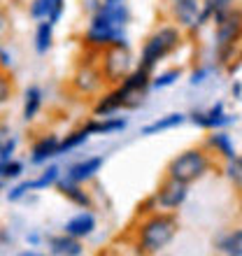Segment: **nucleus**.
Segmentation results:
<instances>
[{
  "label": "nucleus",
  "instance_id": "nucleus-1",
  "mask_svg": "<svg viewBox=\"0 0 242 256\" xmlns=\"http://www.w3.org/2000/svg\"><path fill=\"white\" fill-rule=\"evenodd\" d=\"M180 222L172 212H149L138 226V240L135 247L140 254H158L175 240Z\"/></svg>",
  "mask_w": 242,
  "mask_h": 256
},
{
  "label": "nucleus",
  "instance_id": "nucleus-2",
  "mask_svg": "<svg viewBox=\"0 0 242 256\" xmlns=\"http://www.w3.org/2000/svg\"><path fill=\"white\" fill-rule=\"evenodd\" d=\"M180 44H182V28L180 26H172V24L158 26L154 33L144 40V44H142L140 68H144V70L152 72L163 58H168L175 49H180Z\"/></svg>",
  "mask_w": 242,
  "mask_h": 256
},
{
  "label": "nucleus",
  "instance_id": "nucleus-3",
  "mask_svg": "<svg viewBox=\"0 0 242 256\" xmlns=\"http://www.w3.org/2000/svg\"><path fill=\"white\" fill-rule=\"evenodd\" d=\"M242 38V10H228L226 14L214 19V47L219 63H228L236 44Z\"/></svg>",
  "mask_w": 242,
  "mask_h": 256
},
{
  "label": "nucleus",
  "instance_id": "nucleus-4",
  "mask_svg": "<svg viewBox=\"0 0 242 256\" xmlns=\"http://www.w3.org/2000/svg\"><path fill=\"white\" fill-rule=\"evenodd\" d=\"M210 166L212 161L202 149H186L168 163V177H175L184 184H194L208 172Z\"/></svg>",
  "mask_w": 242,
  "mask_h": 256
},
{
  "label": "nucleus",
  "instance_id": "nucleus-5",
  "mask_svg": "<svg viewBox=\"0 0 242 256\" xmlns=\"http://www.w3.org/2000/svg\"><path fill=\"white\" fill-rule=\"evenodd\" d=\"M100 70L105 82L119 84L130 70H133V56L130 47H108L100 52Z\"/></svg>",
  "mask_w": 242,
  "mask_h": 256
},
{
  "label": "nucleus",
  "instance_id": "nucleus-6",
  "mask_svg": "<svg viewBox=\"0 0 242 256\" xmlns=\"http://www.w3.org/2000/svg\"><path fill=\"white\" fill-rule=\"evenodd\" d=\"M149 86H152V72L140 66L135 68V70H130V72L116 84V88L121 91L124 100H126V110H133V108H138V105H142Z\"/></svg>",
  "mask_w": 242,
  "mask_h": 256
},
{
  "label": "nucleus",
  "instance_id": "nucleus-7",
  "mask_svg": "<svg viewBox=\"0 0 242 256\" xmlns=\"http://www.w3.org/2000/svg\"><path fill=\"white\" fill-rule=\"evenodd\" d=\"M70 84L80 96H96L105 84L100 61H82L80 68L74 70Z\"/></svg>",
  "mask_w": 242,
  "mask_h": 256
},
{
  "label": "nucleus",
  "instance_id": "nucleus-8",
  "mask_svg": "<svg viewBox=\"0 0 242 256\" xmlns=\"http://www.w3.org/2000/svg\"><path fill=\"white\" fill-rule=\"evenodd\" d=\"M188 196V184L180 182L175 177H166L161 184H158V189H156L154 198H156V205L166 212H175L177 208L184 205Z\"/></svg>",
  "mask_w": 242,
  "mask_h": 256
},
{
  "label": "nucleus",
  "instance_id": "nucleus-9",
  "mask_svg": "<svg viewBox=\"0 0 242 256\" xmlns=\"http://www.w3.org/2000/svg\"><path fill=\"white\" fill-rule=\"evenodd\" d=\"M172 7L175 24L188 33H196L202 26V0H180Z\"/></svg>",
  "mask_w": 242,
  "mask_h": 256
},
{
  "label": "nucleus",
  "instance_id": "nucleus-10",
  "mask_svg": "<svg viewBox=\"0 0 242 256\" xmlns=\"http://www.w3.org/2000/svg\"><path fill=\"white\" fill-rule=\"evenodd\" d=\"M94 14L100 16L105 24H110L116 30H124V33H126V26L130 24V10H128L126 0L124 2H108V0H102L100 7Z\"/></svg>",
  "mask_w": 242,
  "mask_h": 256
},
{
  "label": "nucleus",
  "instance_id": "nucleus-11",
  "mask_svg": "<svg viewBox=\"0 0 242 256\" xmlns=\"http://www.w3.org/2000/svg\"><path fill=\"white\" fill-rule=\"evenodd\" d=\"M102 166H105V158H102V156H88V158H84V161L74 163V166L68 168L66 180L77 182V184H86L100 172Z\"/></svg>",
  "mask_w": 242,
  "mask_h": 256
},
{
  "label": "nucleus",
  "instance_id": "nucleus-12",
  "mask_svg": "<svg viewBox=\"0 0 242 256\" xmlns=\"http://www.w3.org/2000/svg\"><path fill=\"white\" fill-rule=\"evenodd\" d=\"M191 122L200 128H210V130H216V128H224L228 124L236 122V116H230L224 112V105L216 102L214 108H210L208 112H194L191 114Z\"/></svg>",
  "mask_w": 242,
  "mask_h": 256
},
{
  "label": "nucleus",
  "instance_id": "nucleus-13",
  "mask_svg": "<svg viewBox=\"0 0 242 256\" xmlns=\"http://www.w3.org/2000/svg\"><path fill=\"white\" fill-rule=\"evenodd\" d=\"M63 10H66V0H30V7H28V12H30L33 19L38 21L47 19L54 26L63 16Z\"/></svg>",
  "mask_w": 242,
  "mask_h": 256
},
{
  "label": "nucleus",
  "instance_id": "nucleus-14",
  "mask_svg": "<svg viewBox=\"0 0 242 256\" xmlns=\"http://www.w3.org/2000/svg\"><path fill=\"white\" fill-rule=\"evenodd\" d=\"M58 135L49 133V135H42L40 140L33 144V149H30V161L35 163V166H40V163H47L49 158H54V156H58Z\"/></svg>",
  "mask_w": 242,
  "mask_h": 256
},
{
  "label": "nucleus",
  "instance_id": "nucleus-15",
  "mask_svg": "<svg viewBox=\"0 0 242 256\" xmlns=\"http://www.w3.org/2000/svg\"><path fill=\"white\" fill-rule=\"evenodd\" d=\"M63 233H68V236L72 238H88L91 233L96 230V216L88 212V210H84V212H80V214H74L70 222H66V226H63Z\"/></svg>",
  "mask_w": 242,
  "mask_h": 256
},
{
  "label": "nucleus",
  "instance_id": "nucleus-16",
  "mask_svg": "<svg viewBox=\"0 0 242 256\" xmlns=\"http://www.w3.org/2000/svg\"><path fill=\"white\" fill-rule=\"evenodd\" d=\"M119 110H126V100H124V96H121L119 88H112L110 94H105L102 98H98L94 105V114L96 116H112L114 112Z\"/></svg>",
  "mask_w": 242,
  "mask_h": 256
},
{
  "label": "nucleus",
  "instance_id": "nucleus-17",
  "mask_svg": "<svg viewBox=\"0 0 242 256\" xmlns=\"http://www.w3.org/2000/svg\"><path fill=\"white\" fill-rule=\"evenodd\" d=\"M56 186H58V191L63 196H66L70 202H74V205H80V208L84 210H91V196L84 191V184H77V182H70V180H60L56 182Z\"/></svg>",
  "mask_w": 242,
  "mask_h": 256
},
{
  "label": "nucleus",
  "instance_id": "nucleus-18",
  "mask_svg": "<svg viewBox=\"0 0 242 256\" xmlns=\"http://www.w3.org/2000/svg\"><path fill=\"white\" fill-rule=\"evenodd\" d=\"M49 252L54 256H80L84 252V247H82L80 238L63 233V236H56L49 240Z\"/></svg>",
  "mask_w": 242,
  "mask_h": 256
},
{
  "label": "nucleus",
  "instance_id": "nucleus-19",
  "mask_svg": "<svg viewBox=\"0 0 242 256\" xmlns=\"http://www.w3.org/2000/svg\"><path fill=\"white\" fill-rule=\"evenodd\" d=\"M84 128L88 130V135H112V133H121L126 128V119H119V116H96L94 122H88Z\"/></svg>",
  "mask_w": 242,
  "mask_h": 256
},
{
  "label": "nucleus",
  "instance_id": "nucleus-20",
  "mask_svg": "<svg viewBox=\"0 0 242 256\" xmlns=\"http://www.w3.org/2000/svg\"><path fill=\"white\" fill-rule=\"evenodd\" d=\"M186 122V116L180 114V112H172V114H166L161 119H156V122L147 124V126L142 128V135H156V133H163V130H170V128H177L182 124Z\"/></svg>",
  "mask_w": 242,
  "mask_h": 256
},
{
  "label": "nucleus",
  "instance_id": "nucleus-21",
  "mask_svg": "<svg viewBox=\"0 0 242 256\" xmlns=\"http://www.w3.org/2000/svg\"><path fill=\"white\" fill-rule=\"evenodd\" d=\"M40 110H42V88L28 86L26 94H24V119H26V122H33Z\"/></svg>",
  "mask_w": 242,
  "mask_h": 256
},
{
  "label": "nucleus",
  "instance_id": "nucleus-22",
  "mask_svg": "<svg viewBox=\"0 0 242 256\" xmlns=\"http://www.w3.org/2000/svg\"><path fill=\"white\" fill-rule=\"evenodd\" d=\"M52 42H54V24L42 19L38 24V30H35V52L38 54H47L52 49Z\"/></svg>",
  "mask_w": 242,
  "mask_h": 256
},
{
  "label": "nucleus",
  "instance_id": "nucleus-23",
  "mask_svg": "<svg viewBox=\"0 0 242 256\" xmlns=\"http://www.w3.org/2000/svg\"><path fill=\"white\" fill-rule=\"evenodd\" d=\"M208 147L214 149L216 154H222L224 158H233L236 156V147H233V140H230L228 133H222V130H214V133L208 138Z\"/></svg>",
  "mask_w": 242,
  "mask_h": 256
},
{
  "label": "nucleus",
  "instance_id": "nucleus-24",
  "mask_svg": "<svg viewBox=\"0 0 242 256\" xmlns=\"http://www.w3.org/2000/svg\"><path fill=\"white\" fill-rule=\"evenodd\" d=\"M236 0H202V24H208L210 19H216L233 10Z\"/></svg>",
  "mask_w": 242,
  "mask_h": 256
},
{
  "label": "nucleus",
  "instance_id": "nucleus-25",
  "mask_svg": "<svg viewBox=\"0 0 242 256\" xmlns=\"http://www.w3.org/2000/svg\"><path fill=\"white\" fill-rule=\"evenodd\" d=\"M216 250L222 254H228V256H242V228L233 230L228 236H224L219 242H216Z\"/></svg>",
  "mask_w": 242,
  "mask_h": 256
},
{
  "label": "nucleus",
  "instance_id": "nucleus-26",
  "mask_svg": "<svg viewBox=\"0 0 242 256\" xmlns=\"http://www.w3.org/2000/svg\"><path fill=\"white\" fill-rule=\"evenodd\" d=\"M88 138H91V135H88V130L84 126H82L80 130H74V133L66 135V140H60V144H58V156L60 154H68L70 149H77L80 144H84Z\"/></svg>",
  "mask_w": 242,
  "mask_h": 256
},
{
  "label": "nucleus",
  "instance_id": "nucleus-27",
  "mask_svg": "<svg viewBox=\"0 0 242 256\" xmlns=\"http://www.w3.org/2000/svg\"><path fill=\"white\" fill-rule=\"evenodd\" d=\"M60 177V170L56 168V166H49L44 172H42L38 180H33V182H28V191H38V189H47V186H52V184L58 182Z\"/></svg>",
  "mask_w": 242,
  "mask_h": 256
},
{
  "label": "nucleus",
  "instance_id": "nucleus-28",
  "mask_svg": "<svg viewBox=\"0 0 242 256\" xmlns=\"http://www.w3.org/2000/svg\"><path fill=\"white\" fill-rule=\"evenodd\" d=\"M226 177H228V182L233 186L242 191V156H233V158H226V168H224Z\"/></svg>",
  "mask_w": 242,
  "mask_h": 256
},
{
  "label": "nucleus",
  "instance_id": "nucleus-29",
  "mask_svg": "<svg viewBox=\"0 0 242 256\" xmlns=\"http://www.w3.org/2000/svg\"><path fill=\"white\" fill-rule=\"evenodd\" d=\"M180 77H182V70H177V68H172V70H166V72H161L158 77H154V80H152V88L172 86V84H175Z\"/></svg>",
  "mask_w": 242,
  "mask_h": 256
},
{
  "label": "nucleus",
  "instance_id": "nucleus-30",
  "mask_svg": "<svg viewBox=\"0 0 242 256\" xmlns=\"http://www.w3.org/2000/svg\"><path fill=\"white\" fill-rule=\"evenodd\" d=\"M14 149H16V138L12 133H2L0 135V161L5 163L12 158Z\"/></svg>",
  "mask_w": 242,
  "mask_h": 256
},
{
  "label": "nucleus",
  "instance_id": "nucleus-31",
  "mask_svg": "<svg viewBox=\"0 0 242 256\" xmlns=\"http://www.w3.org/2000/svg\"><path fill=\"white\" fill-rule=\"evenodd\" d=\"M21 172H24V163H21V161H14V158H10V161L2 163V172H0V180H14V177H19Z\"/></svg>",
  "mask_w": 242,
  "mask_h": 256
},
{
  "label": "nucleus",
  "instance_id": "nucleus-32",
  "mask_svg": "<svg viewBox=\"0 0 242 256\" xmlns=\"http://www.w3.org/2000/svg\"><path fill=\"white\" fill-rule=\"evenodd\" d=\"M14 94V86H12V80L7 77L2 70H0V105H5Z\"/></svg>",
  "mask_w": 242,
  "mask_h": 256
},
{
  "label": "nucleus",
  "instance_id": "nucleus-33",
  "mask_svg": "<svg viewBox=\"0 0 242 256\" xmlns=\"http://www.w3.org/2000/svg\"><path fill=\"white\" fill-rule=\"evenodd\" d=\"M210 74V70L208 68H200V70H194V74H191V84H202V82H205V77H208Z\"/></svg>",
  "mask_w": 242,
  "mask_h": 256
},
{
  "label": "nucleus",
  "instance_id": "nucleus-34",
  "mask_svg": "<svg viewBox=\"0 0 242 256\" xmlns=\"http://www.w3.org/2000/svg\"><path fill=\"white\" fill-rule=\"evenodd\" d=\"M7 30H10V19H7V14L0 10V38L7 35Z\"/></svg>",
  "mask_w": 242,
  "mask_h": 256
},
{
  "label": "nucleus",
  "instance_id": "nucleus-35",
  "mask_svg": "<svg viewBox=\"0 0 242 256\" xmlns=\"http://www.w3.org/2000/svg\"><path fill=\"white\" fill-rule=\"evenodd\" d=\"M0 66H2V70L12 66V56H7V52L2 47H0Z\"/></svg>",
  "mask_w": 242,
  "mask_h": 256
},
{
  "label": "nucleus",
  "instance_id": "nucleus-36",
  "mask_svg": "<svg viewBox=\"0 0 242 256\" xmlns=\"http://www.w3.org/2000/svg\"><path fill=\"white\" fill-rule=\"evenodd\" d=\"M28 242H30V244H38V242H40V238L33 233V236H28Z\"/></svg>",
  "mask_w": 242,
  "mask_h": 256
},
{
  "label": "nucleus",
  "instance_id": "nucleus-37",
  "mask_svg": "<svg viewBox=\"0 0 242 256\" xmlns=\"http://www.w3.org/2000/svg\"><path fill=\"white\" fill-rule=\"evenodd\" d=\"M166 2H170V5H175V2H180V0H166Z\"/></svg>",
  "mask_w": 242,
  "mask_h": 256
},
{
  "label": "nucleus",
  "instance_id": "nucleus-38",
  "mask_svg": "<svg viewBox=\"0 0 242 256\" xmlns=\"http://www.w3.org/2000/svg\"><path fill=\"white\" fill-rule=\"evenodd\" d=\"M108 2H124V0H108Z\"/></svg>",
  "mask_w": 242,
  "mask_h": 256
},
{
  "label": "nucleus",
  "instance_id": "nucleus-39",
  "mask_svg": "<svg viewBox=\"0 0 242 256\" xmlns=\"http://www.w3.org/2000/svg\"><path fill=\"white\" fill-rule=\"evenodd\" d=\"M0 172H2V161H0Z\"/></svg>",
  "mask_w": 242,
  "mask_h": 256
},
{
  "label": "nucleus",
  "instance_id": "nucleus-40",
  "mask_svg": "<svg viewBox=\"0 0 242 256\" xmlns=\"http://www.w3.org/2000/svg\"><path fill=\"white\" fill-rule=\"evenodd\" d=\"M0 70H2V66H0Z\"/></svg>",
  "mask_w": 242,
  "mask_h": 256
},
{
  "label": "nucleus",
  "instance_id": "nucleus-41",
  "mask_svg": "<svg viewBox=\"0 0 242 256\" xmlns=\"http://www.w3.org/2000/svg\"><path fill=\"white\" fill-rule=\"evenodd\" d=\"M0 240H2V238H0Z\"/></svg>",
  "mask_w": 242,
  "mask_h": 256
}]
</instances>
